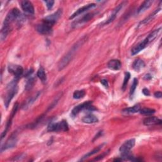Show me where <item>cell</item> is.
I'll return each mask as SVG.
<instances>
[{
    "label": "cell",
    "instance_id": "6da1fadb",
    "mask_svg": "<svg viewBox=\"0 0 162 162\" xmlns=\"http://www.w3.org/2000/svg\"><path fill=\"white\" fill-rule=\"evenodd\" d=\"M86 40H87V37L86 36H85L82 37V39H81L80 40H79L77 43H75V44L73 45L72 48L59 62L58 65V67L60 71L64 69L66 66L70 63V62L72 60L75 53H77V50L80 48V47L82 46V44L85 42Z\"/></svg>",
    "mask_w": 162,
    "mask_h": 162
},
{
    "label": "cell",
    "instance_id": "7a4b0ae2",
    "mask_svg": "<svg viewBox=\"0 0 162 162\" xmlns=\"http://www.w3.org/2000/svg\"><path fill=\"white\" fill-rule=\"evenodd\" d=\"M24 19L23 15L20 10L18 8H15L8 13L4 21L3 27L10 29V25L13 22L17 21L19 24H21L24 21Z\"/></svg>",
    "mask_w": 162,
    "mask_h": 162
},
{
    "label": "cell",
    "instance_id": "3957f363",
    "mask_svg": "<svg viewBox=\"0 0 162 162\" xmlns=\"http://www.w3.org/2000/svg\"><path fill=\"white\" fill-rule=\"evenodd\" d=\"M69 130V125L66 120H63L58 123H50L47 127V132H66Z\"/></svg>",
    "mask_w": 162,
    "mask_h": 162
},
{
    "label": "cell",
    "instance_id": "277c9868",
    "mask_svg": "<svg viewBox=\"0 0 162 162\" xmlns=\"http://www.w3.org/2000/svg\"><path fill=\"white\" fill-rule=\"evenodd\" d=\"M84 110L93 111V110H96V109L92 105V101H86V102L79 104V105L77 106H76L72 111V115L73 117H75L77 115H78L81 111Z\"/></svg>",
    "mask_w": 162,
    "mask_h": 162
},
{
    "label": "cell",
    "instance_id": "5b68a950",
    "mask_svg": "<svg viewBox=\"0 0 162 162\" xmlns=\"http://www.w3.org/2000/svg\"><path fill=\"white\" fill-rule=\"evenodd\" d=\"M62 9H59L54 13L46 17L43 20V22L51 26H53L55 24V23L57 22V21H58L60 17L62 16Z\"/></svg>",
    "mask_w": 162,
    "mask_h": 162
},
{
    "label": "cell",
    "instance_id": "8992f818",
    "mask_svg": "<svg viewBox=\"0 0 162 162\" xmlns=\"http://www.w3.org/2000/svg\"><path fill=\"white\" fill-rule=\"evenodd\" d=\"M53 26L47 24L43 22V24H38L36 27V29L37 32L43 35H49L52 33Z\"/></svg>",
    "mask_w": 162,
    "mask_h": 162
},
{
    "label": "cell",
    "instance_id": "52a82bcc",
    "mask_svg": "<svg viewBox=\"0 0 162 162\" xmlns=\"http://www.w3.org/2000/svg\"><path fill=\"white\" fill-rule=\"evenodd\" d=\"M9 72L13 73L15 76V79L18 80L21 78L24 73V69L22 66L16 65H10L8 66Z\"/></svg>",
    "mask_w": 162,
    "mask_h": 162
},
{
    "label": "cell",
    "instance_id": "ba28073f",
    "mask_svg": "<svg viewBox=\"0 0 162 162\" xmlns=\"http://www.w3.org/2000/svg\"><path fill=\"white\" fill-rule=\"evenodd\" d=\"M17 143V137L15 134H13L10 137H9L8 140L6 141L5 143L2 146L1 151L3 152V151L7 150L8 149H11L15 147Z\"/></svg>",
    "mask_w": 162,
    "mask_h": 162
},
{
    "label": "cell",
    "instance_id": "9c48e42d",
    "mask_svg": "<svg viewBox=\"0 0 162 162\" xmlns=\"http://www.w3.org/2000/svg\"><path fill=\"white\" fill-rule=\"evenodd\" d=\"M135 143H136L135 139H130L129 140H127L120 146L119 151L121 152L122 154L129 153L130 151L134 148Z\"/></svg>",
    "mask_w": 162,
    "mask_h": 162
},
{
    "label": "cell",
    "instance_id": "30bf717a",
    "mask_svg": "<svg viewBox=\"0 0 162 162\" xmlns=\"http://www.w3.org/2000/svg\"><path fill=\"white\" fill-rule=\"evenodd\" d=\"M8 92L5 99V106L7 108L9 107V104L10 103L12 100L13 98L15 95L17 94L18 88L17 86L14 88H8Z\"/></svg>",
    "mask_w": 162,
    "mask_h": 162
},
{
    "label": "cell",
    "instance_id": "8fae6325",
    "mask_svg": "<svg viewBox=\"0 0 162 162\" xmlns=\"http://www.w3.org/2000/svg\"><path fill=\"white\" fill-rule=\"evenodd\" d=\"M126 4V2H122L120 4H119L115 9H113V12H112V13L110 15V17H109V18L108 19V20L104 23V24H109L111 22H113L114 20H115V19L116 18L118 13L120 12V11L123 8V7L124 6V5Z\"/></svg>",
    "mask_w": 162,
    "mask_h": 162
},
{
    "label": "cell",
    "instance_id": "7c38bea8",
    "mask_svg": "<svg viewBox=\"0 0 162 162\" xmlns=\"http://www.w3.org/2000/svg\"><path fill=\"white\" fill-rule=\"evenodd\" d=\"M96 6V5L95 3H91V4H89V5H85L80 8H79L77 11H76L75 13H73L70 17V19H73L75 17H76L77 16H79L80 15H81L82 13H83L84 12H86L88 10H89V9H92L94 7Z\"/></svg>",
    "mask_w": 162,
    "mask_h": 162
},
{
    "label": "cell",
    "instance_id": "4fadbf2b",
    "mask_svg": "<svg viewBox=\"0 0 162 162\" xmlns=\"http://www.w3.org/2000/svg\"><path fill=\"white\" fill-rule=\"evenodd\" d=\"M149 42L148 41L147 39H146L145 40L142 41V42H141L140 43H139L138 44H137L135 47H134L132 48V50H131V54L132 56H134L137 54H138L140 51H141L142 50H144L145 47L149 44Z\"/></svg>",
    "mask_w": 162,
    "mask_h": 162
},
{
    "label": "cell",
    "instance_id": "5bb4252c",
    "mask_svg": "<svg viewBox=\"0 0 162 162\" xmlns=\"http://www.w3.org/2000/svg\"><path fill=\"white\" fill-rule=\"evenodd\" d=\"M143 123L146 126L160 125L161 123V120L156 117H149L144 120Z\"/></svg>",
    "mask_w": 162,
    "mask_h": 162
},
{
    "label": "cell",
    "instance_id": "9a60e30c",
    "mask_svg": "<svg viewBox=\"0 0 162 162\" xmlns=\"http://www.w3.org/2000/svg\"><path fill=\"white\" fill-rule=\"evenodd\" d=\"M21 7L23 10L27 13L34 14V8L32 3L28 1H24L21 2Z\"/></svg>",
    "mask_w": 162,
    "mask_h": 162
},
{
    "label": "cell",
    "instance_id": "2e32d148",
    "mask_svg": "<svg viewBox=\"0 0 162 162\" xmlns=\"http://www.w3.org/2000/svg\"><path fill=\"white\" fill-rule=\"evenodd\" d=\"M108 67L112 70H119L122 67V63L119 60H111L108 63Z\"/></svg>",
    "mask_w": 162,
    "mask_h": 162
},
{
    "label": "cell",
    "instance_id": "e0dca14e",
    "mask_svg": "<svg viewBox=\"0 0 162 162\" xmlns=\"http://www.w3.org/2000/svg\"><path fill=\"white\" fill-rule=\"evenodd\" d=\"M145 63L143 60L141 59L136 60L132 64V68L136 72H140L142 69H143L145 67Z\"/></svg>",
    "mask_w": 162,
    "mask_h": 162
},
{
    "label": "cell",
    "instance_id": "ac0fdd59",
    "mask_svg": "<svg viewBox=\"0 0 162 162\" xmlns=\"http://www.w3.org/2000/svg\"><path fill=\"white\" fill-rule=\"evenodd\" d=\"M95 15H96V13H89L85 15L84 17H82V18L80 19V20L77 21L76 22H75V25H78V24L81 25V24H84L85 22L89 21L95 16Z\"/></svg>",
    "mask_w": 162,
    "mask_h": 162
},
{
    "label": "cell",
    "instance_id": "d6986e66",
    "mask_svg": "<svg viewBox=\"0 0 162 162\" xmlns=\"http://www.w3.org/2000/svg\"><path fill=\"white\" fill-rule=\"evenodd\" d=\"M153 1H146L144 2L141 4V5L139 7V8L138 9V13L140 14L141 13H143L144 12H145L146 9H148L151 6V5L153 4Z\"/></svg>",
    "mask_w": 162,
    "mask_h": 162
},
{
    "label": "cell",
    "instance_id": "ffe728a7",
    "mask_svg": "<svg viewBox=\"0 0 162 162\" xmlns=\"http://www.w3.org/2000/svg\"><path fill=\"white\" fill-rule=\"evenodd\" d=\"M82 122L85 123H89V124H91V123H96L99 121L98 119L92 114H89V115H88L86 116H85L82 119Z\"/></svg>",
    "mask_w": 162,
    "mask_h": 162
},
{
    "label": "cell",
    "instance_id": "44dd1931",
    "mask_svg": "<svg viewBox=\"0 0 162 162\" xmlns=\"http://www.w3.org/2000/svg\"><path fill=\"white\" fill-rule=\"evenodd\" d=\"M40 94H41V92H37L36 95H34V96H33L32 97L30 98L29 99H28L24 104V105L23 106V108L24 109H27L28 108V107H30L32 104L36 101V100L39 98V96H40Z\"/></svg>",
    "mask_w": 162,
    "mask_h": 162
},
{
    "label": "cell",
    "instance_id": "7402d4cb",
    "mask_svg": "<svg viewBox=\"0 0 162 162\" xmlns=\"http://www.w3.org/2000/svg\"><path fill=\"white\" fill-rule=\"evenodd\" d=\"M161 10V8H158L156 9L155 11H154L151 14H150L148 17L145 18L143 21H142L140 23V25H145L146 24H148L149 22H151L153 19L155 17V16L158 14V13Z\"/></svg>",
    "mask_w": 162,
    "mask_h": 162
},
{
    "label": "cell",
    "instance_id": "603a6c76",
    "mask_svg": "<svg viewBox=\"0 0 162 162\" xmlns=\"http://www.w3.org/2000/svg\"><path fill=\"white\" fill-rule=\"evenodd\" d=\"M103 145H104V144L103 145H100V146H99L98 147H96V148H94L92 151L88 152V153L87 154H85V155H84L82 156V158L81 159V161H83V160H85L86 158H89V157H90V156H92V155H94L95 154H96L97 153H98V152L103 148Z\"/></svg>",
    "mask_w": 162,
    "mask_h": 162
},
{
    "label": "cell",
    "instance_id": "cb8c5ba5",
    "mask_svg": "<svg viewBox=\"0 0 162 162\" xmlns=\"http://www.w3.org/2000/svg\"><path fill=\"white\" fill-rule=\"evenodd\" d=\"M161 28L160 27L158 28V29L154 31L153 32H152L151 34L148 35V36L146 37V39L149 42V43H150L151 42L154 41L156 39V38L158 36V35L160 34V33L161 32Z\"/></svg>",
    "mask_w": 162,
    "mask_h": 162
},
{
    "label": "cell",
    "instance_id": "d4e9b609",
    "mask_svg": "<svg viewBox=\"0 0 162 162\" xmlns=\"http://www.w3.org/2000/svg\"><path fill=\"white\" fill-rule=\"evenodd\" d=\"M37 77L40 78V79L42 81V82L45 83L47 81V77H46V74L45 72L44 69L43 67V66H41V67L38 70L37 72Z\"/></svg>",
    "mask_w": 162,
    "mask_h": 162
},
{
    "label": "cell",
    "instance_id": "484cf974",
    "mask_svg": "<svg viewBox=\"0 0 162 162\" xmlns=\"http://www.w3.org/2000/svg\"><path fill=\"white\" fill-rule=\"evenodd\" d=\"M140 109H141L140 106L139 105V104H137V105H135L132 107H129V108L123 109L122 110V112L125 113H135L139 112Z\"/></svg>",
    "mask_w": 162,
    "mask_h": 162
},
{
    "label": "cell",
    "instance_id": "4316f807",
    "mask_svg": "<svg viewBox=\"0 0 162 162\" xmlns=\"http://www.w3.org/2000/svg\"><path fill=\"white\" fill-rule=\"evenodd\" d=\"M35 83H36V79L34 77H31L28 79L25 84V91H28L31 90L33 88L34 85H35Z\"/></svg>",
    "mask_w": 162,
    "mask_h": 162
},
{
    "label": "cell",
    "instance_id": "83f0119b",
    "mask_svg": "<svg viewBox=\"0 0 162 162\" xmlns=\"http://www.w3.org/2000/svg\"><path fill=\"white\" fill-rule=\"evenodd\" d=\"M85 94V92L84 90H77L73 94V98L76 100H79L82 98Z\"/></svg>",
    "mask_w": 162,
    "mask_h": 162
},
{
    "label": "cell",
    "instance_id": "f1b7e54d",
    "mask_svg": "<svg viewBox=\"0 0 162 162\" xmlns=\"http://www.w3.org/2000/svg\"><path fill=\"white\" fill-rule=\"evenodd\" d=\"M155 110L152 109V108H144L140 109L139 112L142 114V115H152L155 113Z\"/></svg>",
    "mask_w": 162,
    "mask_h": 162
},
{
    "label": "cell",
    "instance_id": "f546056e",
    "mask_svg": "<svg viewBox=\"0 0 162 162\" xmlns=\"http://www.w3.org/2000/svg\"><path fill=\"white\" fill-rule=\"evenodd\" d=\"M130 78V73L129 72H126L125 76H124V79H123V82L122 84V90L124 91L127 88V85L128 84V82Z\"/></svg>",
    "mask_w": 162,
    "mask_h": 162
},
{
    "label": "cell",
    "instance_id": "4dcf8cb0",
    "mask_svg": "<svg viewBox=\"0 0 162 162\" xmlns=\"http://www.w3.org/2000/svg\"><path fill=\"white\" fill-rule=\"evenodd\" d=\"M138 80L136 78H134V80H133L132 86H131L130 89V96H132V95L134 94L135 90L138 86Z\"/></svg>",
    "mask_w": 162,
    "mask_h": 162
},
{
    "label": "cell",
    "instance_id": "1f68e13d",
    "mask_svg": "<svg viewBox=\"0 0 162 162\" xmlns=\"http://www.w3.org/2000/svg\"><path fill=\"white\" fill-rule=\"evenodd\" d=\"M109 151H110L108 150V151H107L104 152L103 153H102V154L100 155V156H97L96 158H95L93 160V161H99V160H101V159L104 158V157H105V156L109 153Z\"/></svg>",
    "mask_w": 162,
    "mask_h": 162
},
{
    "label": "cell",
    "instance_id": "d6a6232c",
    "mask_svg": "<svg viewBox=\"0 0 162 162\" xmlns=\"http://www.w3.org/2000/svg\"><path fill=\"white\" fill-rule=\"evenodd\" d=\"M44 3L46 5L47 9H48V10H50V9H51L53 8V6L54 5V3H55V2L54 1H45Z\"/></svg>",
    "mask_w": 162,
    "mask_h": 162
},
{
    "label": "cell",
    "instance_id": "836d02e7",
    "mask_svg": "<svg viewBox=\"0 0 162 162\" xmlns=\"http://www.w3.org/2000/svg\"><path fill=\"white\" fill-rule=\"evenodd\" d=\"M25 156V154H21V155H18V156L15 157V158L13 159L12 160H15V161L22 160V159H23Z\"/></svg>",
    "mask_w": 162,
    "mask_h": 162
},
{
    "label": "cell",
    "instance_id": "e575fe53",
    "mask_svg": "<svg viewBox=\"0 0 162 162\" xmlns=\"http://www.w3.org/2000/svg\"><path fill=\"white\" fill-rule=\"evenodd\" d=\"M101 83L104 85V87L108 88V83L107 80H106V79H103V80L101 81Z\"/></svg>",
    "mask_w": 162,
    "mask_h": 162
},
{
    "label": "cell",
    "instance_id": "d590c367",
    "mask_svg": "<svg viewBox=\"0 0 162 162\" xmlns=\"http://www.w3.org/2000/svg\"><path fill=\"white\" fill-rule=\"evenodd\" d=\"M154 96H155V98H161L162 96V94L161 91H157L154 94Z\"/></svg>",
    "mask_w": 162,
    "mask_h": 162
},
{
    "label": "cell",
    "instance_id": "8d00e7d4",
    "mask_svg": "<svg viewBox=\"0 0 162 162\" xmlns=\"http://www.w3.org/2000/svg\"><path fill=\"white\" fill-rule=\"evenodd\" d=\"M142 93H143L145 95V96H148L150 95V92H149V90L148 89H146V88L143 89V90H142Z\"/></svg>",
    "mask_w": 162,
    "mask_h": 162
},
{
    "label": "cell",
    "instance_id": "74e56055",
    "mask_svg": "<svg viewBox=\"0 0 162 162\" xmlns=\"http://www.w3.org/2000/svg\"><path fill=\"white\" fill-rule=\"evenodd\" d=\"M102 133H103L102 131H100V132L98 133V134H97V135H96V136H95V138H94V139L93 141H94L95 139H96L99 138L101 136H102Z\"/></svg>",
    "mask_w": 162,
    "mask_h": 162
},
{
    "label": "cell",
    "instance_id": "f35d334b",
    "mask_svg": "<svg viewBox=\"0 0 162 162\" xmlns=\"http://www.w3.org/2000/svg\"><path fill=\"white\" fill-rule=\"evenodd\" d=\"M152 78V76L150 75V74H146L145 76V79L146 80H149Z\"/></svg>",
    "mask_w": 162,
    "mask_h": 162
}]
</instances>
